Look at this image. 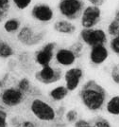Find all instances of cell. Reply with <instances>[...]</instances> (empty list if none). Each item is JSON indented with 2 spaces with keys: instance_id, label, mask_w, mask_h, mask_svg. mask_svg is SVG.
Segmentation results:
<instances>
[{
  "instance_id": "1",
  "label": "cell",
  "mask_w": 119,
  "mask_h": 127,
  "mask_svg": "<svg viewBox=\"0 0 119 127\" xmlns=\"http://www.w3.org/2000/svg\"><path fill=\"white\" fill-rule=\"evenodd\" d=\"M78 95L82 106L91 113H98L103 110L108 101L106 88L94 79H89L83 83Z\"/></svg>"
},
{
  "instance_id": "2",
  "label": "cell",
  "mask_w": 119,
  "mask_h": 127,
  "mask_svg": "<svg viewBox=\"0 0 119 127\" xmlns=\"http://www.w3.org/2000/svg\"><path fill=\"white\" fill-rule=\"evenodd\" d=\"M29 112L37 121L42 122H53L57 120L58 112L48 101L39 97H34L29 102Z\"/></svg>"
},
{
  "instance_id": "3",
  "label": "cell",
  "mask_w": 119,
  "mask_h": 127,
  "mask_svg": "<svg viewBox=\"0 0 119 127\" xmlns=\"http://www.w3.org/2000/svg\"><path fill=\"white\" fill-rule=\"evenodd\" d=\"M47 36L46 31L38 30L30 24L23 25L15 35L16 41L25 48H34L40 46Z\"/></svg>"
},
{
  "instance_id": "4",
  "label": "cell",
  "mask_w": 119,
  "mask_h": 127,
  "mask_svg": "<svg viewBox=\"0 0 119 127\" xmlns=\"http://www.w3.org/2000/svg\"><path fill=\"white\" fill-rule=\"evenodd\" d=\"M85 7V0H58L57 11L62 18L75 22L79 20Z\"/></svg>"
},
{
  "instance_id": "5",
  "label": "cell",
  "mask_w": 119,
  "mask_h": 127,
  "mask_svg": "<svg viewBox=\"0 0 119 127\" xmlns=\"http://www.w3.org/2000/svg\"><path fill=\"white\" fill-rule=\"evenodd\" d=\"M29 16L39 25H48L56 20V11L49 3L36 2L29 9Z\"/></svg>"
},
{
  "instance_id": "6",
  "label": "cell",
  "mask_w": 119,
  "mask_h": 127,
  "mask_svg": "<svg viewBox=\"0 0 119 127\" xmlns=\"http://www.w3.org/2000/svg\"><path fill=\"white\" fill-rule=\"evenodd\" d=\"M63 73L64 71L61 66L50 64L36 70L34 73V79L38 84L43 85H54L63 79Z\"/></svg>"
},
{
  "instance_id": "7",
  "label": "cell",
  "mask_w": 119,
  "mask_h": 127,
  "mask_svg": "<svg viewBox=\"0 0 119 127\" xmlns=\"http://www.w3.org/2000/svg\"><path fill=\"white\" fill-rule=\"evenodd\" d=\"M78 38L86 47L91 48L96 46L107 45L109 35L106 30L96 27L93 29H81L78 33Z\"/></svg>"
},
{
  "instance_id": "8",
  "label": "cell",
  "mask_w": 119,
  "mask_h": 127,
  "mask_svg": "<svg viewBox=\"0 0 119 127\" xmlns=\"http://www.w3.org/2000/svg\"><path fill=\"white\" fill-rule=\"evenodd\" d=\"M27 96L18 89L15 85L6 86L0 91L1 105L7 108H16L21 106L26 101Z\"/></svg>"
},
{
  "instance_id": "9",
  "label": "cell",
  "mask_w": 119,
  "mask_h": 127,
  "mask_svg": "<svg viewBox=\"0 0 119 127\" xmlns=\"http://www.w3.org/2000/svg\"><path fill=\"white\" fill-rule=\"evenodd\" d=\"M57 48L58 44L55 41H48V42L44 43L34 52L33 59L35 64L39 67L52 64L55 58V52Z\"/></svg>"
},
{
  "instance_id": "10",
  "label": "cell",
  "mask_w": 119,
  "mask_h": 127,
  "mask_svg": "<svg viewBox=\"0 0 119 127\" xmlns=\"http://www.w3.org/2000/svg\"><path fill=\"white\" fill-rule=\"evenodd\" d=\"M102 20V10L100 7L86 5L79 18L81 29L96 28Z\"/></svg>"
},
{
  "instance_id": "11",
  "label": "cell",
  "mask_w": 119,
  "mask_h": 127,
  "mask_svg": "<svg viewBox=\"0 0 119 127\" xmlns=\"http://www.w3.org/2000/svg\"><path fill=\"white\" fill-rule=\"evenodd\" d=\"M84 77V70L78 65H74L67 68L63 73V85L66 86L69 92H75L78 90L82 83Z\"/></svg>"
},
{
  "instance_id": "12",
  "label": "cell",
  "mask_w": 119,
  "mask_h": 127,
  "mask_svg": "<svg viewBox=\"0 0 119 127\" xmlns=\"http://www.w3.org/2000/svg\"><path fill=\"white\" fill-rule=\"evenodd\" d=\"M78 57L76 54L73 52L72 49L70 48H65V47H60L57 48L55 52V64L58 66L61 67H72L77 63Z\"/></svg>"
},
{
  "instance_id": "13",
  "label": "cell",
  "mask_w": 119,
  "mask_h": 127,
  "mask_svg": "<svg viewBox=\"0 0 119 127\" xmlns=\"http://www.w3.org/2000/svg\"><path fill=\"white\" fill-rule=\"evenodd\" d=\"M110 57V49L106 45L93 47L89 49L88 60L93 66H100L108 61Z\"/></svg>"
},
{
  "instance_id": "14",
  "label": "cell",
  "mask_w": 119,
  "mask_h": 127,
  "mask_svg": "<svg viewBox=\"0 0 119 127\" xmlns=\"http://www.w3.org/2000/svg\"><path fill=\"white\" fill-rule=\"evenodd\" d=\"M53 31L62 36H72L77 33L78 27L75 22L69 21L64 18H58L52 24Z\"/></svg>"
},
{
  "instance_id": "15",
  "label": "cell",
  "mask_w": 119,
  "mask_h": 127,
  "mask_svg": "<svg viewBox=\"0 0 119 127\" xmlns=\"http://www.w3.org/2000/svg\"><path fill=\"white\" fill-rule=\"evenodd\" d=\"M69 93V90L64 85H57L49 89L48 98L54 102H62L67 98Z\"/></svg>"
},
{
  "instance_id": "16",
  "label": "cell",
  "mask_w": 119,
  "mask_h": 127,
  "mask_svg": "<svg viewBox=\"0 0 119 127\" xmlns=\"http://www.w3.org/2000/svg\"><path fill=\"white\" fill-rule=\"evenodd\" d=\"M23 24L19 17L17 16H10L9 18H7L5 22L2 24V29L3 31L10 34V35H13V34H17V32L20 31Z\"/></svg>"
},
{
  "instance_id": "17",
  "label": "cell",
  "mask_w": 119,
  "mask_h": 127,
  "mask_svg": "<svg viewBox=\"0 0 119 127\" xmlns=\"http://www.w3.org/2000/svg\"><path fill=\"white\" fill-rule=\"evenodd\" d=\"M15 55V48L9 41L0 37V59L9 60Z\"/></svg>"
},
{
  "instance_id": "18",
  "label": "cell",
  "mask_w": 119,
  "mask_h": 127,
  "mask_svg": "<svg viewBox=\"0 0 119 127\" xmlns=\"http://www.w3.org/2000/svg\"><path fill=\"white\" fill-rule=\"evenodd\" d=\"M106 32L111 38L119 35V8L115 10L113 18L108 23Z\"/></svg>"
},
{
  "instance_id": "19",
  "label": "cell",
  "mask_w": 119,
  "mask_h": 127,
  "mask_svg": "<svg viewBox=\"0 0 119 127\" xmlns=\"http://www.w3.org/2000/svg\"><path fill=\"white\" fill-rule=\"evenodd\" d=\"M105 110L110 116L119 117V95H114L108 99Z\"/></svg>"
},
{
  "instance_id": "20",
  "label": "cell",
  "mask_w": 119,
  "mask_h": 127,
  "mask_svg": "<svg viewBox=\"0 0 119 127\" xmlns=\"http://www.w3.org/2000/svg\"><path fill=\"white\" fill-rule=\"evenodd\" d=\"M9 122L10 127H38L36 122L18 115L11 117Z\"/></svg>"
},
{
  "instance_id": "21",
  "label": "cell",
  "mask_w": 119,
  "mask_h": 127,
  "mask_svg": "<svg viewBox=\"0 0 119 127\" xmlns=\"http://www.w3.org/2000/svg\"><path fill=\"white\" fill-rule=\"evenodd\" d=\"M15 86L18 89H20L23 93H25L26 96L32 95V91L34 89V86L32 85L30 79L26 77V76L21 77L20 79H18V81L16 82Z\"/></svg>"
},
{
  "instance_id": "22",
  "label": "cell",
  "mask_w": 119,
  "mask_h": 127,
  "mask_svg": "<svg viewBox=\"0 0 119 127\" xmlns=\"http://www.w3.org/2000/svg\"><path fill=\"white\" fill-rule=\"evenodd\" d=\"M11 9V0H0V24H3L6 19L10 17Z\"/></svg>"
},
{
  "instance_id": "23",
  "label": "cell",
  "mask_w": 119,
  "mask_h": 127,
  "mask_svg": "<svg viewBox=\"0 0 119 127\" xmlns=\"http://www.w3.org/2000/svg\"><path fill=\"white\" fill-rule=\"evenodd\" d=\"M34 0H11L12 8L18 11H26V10L30 9Z\"/></svg>"
},
{
  "instance_id": "24",
  "label": "cell",
  "mask_w": 119,
  "mask_h": 127,
  "mask_svg": "<svg viewBox=\"0 0 119 127\" xmlns=\"http://www.w3.org/2000/svg\"><path fill=\"white\" fill-rule=\"evenodd\" d=\"M92 127H113L107 118L103 116H95L92 119Z\"/></svg>"
},
{
  "instance_id": "25",
  "label": "cell",
  "mask_w": 119,
  "mask_h": 127,
  "mask_svg": "<svg viewBox=\"0 0 119 127\" xmlns=\"http://www.w3.org/2000/svg\"><path fill=\"white\" fill-rule=\"evenodd\" d=\"M69 48L72 49V51L76 54V56H77L78 59V58H80L83 55V53H84L85 45H84L80 40H77V41H75L74 43H72V44L69 46Z\"/></svg>"
},
{
  "instance_id": "26",
  "label": "cell",
  "mask_w": 119,
  "mask_h": 127,
  "mask_svg": "<svg viewBox=\"0 0 119 127\" xmlns=\"http://www.w3.org/2000/svg\"><path fill=\"white\" fill-rule=\"evenodd\" d=\"M78 119H79L78 118V112L75 108L68 109L67 111L64 113V120L69 124H74Z\"/></svg>"
},
{
  "instance_id": "27",
  "label": "cell",
  "mask_w": 119,
  "mask_h": 127,
  "mask_svg": "<svg viewBox=\"0 0 119 127\" xmlns=\"http://www.w3.org/2000/svg\"><path fill=\"white\" fill-rule=\"evenodd\" d=\"M109 49L115 56L119 57V35L111 38L109 41Z\"/></svg>"
},
{
  "instance_id": "28",
  "label": "cell",
  "mask_w": 119,
  "mask_h": 127,
  "mask_svg": "<svg viewBox=\"0 0 119 127\" xmlns=\"http://www.w3.org/2000/svg\"><path fill=\"white\" fill-rule=\"evenodd\" d=\"M110 77L114 85H119V63L114 64L110 70Z\"/></svg>"
},
{
  "instance_id": "29",
  "label": "cell",
  "mask_w": 119,
  "mask_h": 127,
  "mask_svg": "<svg viewBox=\"0 0 119 127\" xmlns=\"http://www.w3.org/2000/svg\"><path fill=\"white\" fill-rule=\"evenodd\" d=\"M0 127H10L9 114L2 105L0 106Z\"/></svg>"
},
{
  "instance_id": "30",
  "label": "cell",
  "mask_w": 119,
  "mask_h": 127,
  "mask_svg": "<svg viewBox=\"0 0 119 127\" xmlns=\"http://www.w3.org/2000/svg\"><path fill=\"white\" fill-rule=\"evenodd\" d=\"M73 127H92V120L79 118L78 121L73 124Z\"/></svg>"
},
{
  "instance_id": "31",
  "label": "cell",
  "mask_w": 119,
  "mask_h": 127,
  "mask_svg": "<svg viewBox=\"0 0 119 127\" xmlns=\"http://www.w3.org/2000/svg\"><path fill=\"white\" fill-rule=\"evenodd\" d=\"M88 5H92V6H96V7H102V6L106 3L107 0H85Z\"/></svg>"
}]
</instances>
